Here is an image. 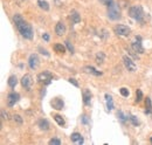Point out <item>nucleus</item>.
I'll use <instances>...</instances> for the list:
<instances>
[{
	"label": "nucleus",
	"mask_w": 152,
	"mask_h": 145,
	"mask_svg": "<svg viewBox=\"0 0 152 145\" xmlns=\"http://www.w3.org/2000/svg\"><path fill=\"white\" fill-rule=\"evenodd\" d=\"M14 22H15V26L18 28V31L20 32V34L25 39L30 40L33 38V28H32V26H30L27 21H25V19L20 14H15L14 15Z\"/></svg>",
	"instance_id": "obj_1"
},
{
	"label": "nucleus",
	"mask_w": 152,
	"mask_h": 145,
	"mask_svg": "<svg viewBox=\"0 0 152 145\" xmlns=\"http://www.w3.org/2000/svg\"><path fill=\"white\" fill-rule=\"evenodd\" d=\"M129 15H130L132 19H135L136 21H138V22H143V21H144V16H145L144 11H143V7L139 6V5L131 6V7L129 8Z\"/></svg>",
	"instance_id": "obj_2"
},
{
	"label": "nucleus",
	"mask_w": 152,
	"mask_h": 145,
	"mask_svg": "<svg viewBox=\"0 0 152 145\" xmlns=\"http://www.w3.org/2000/svg\"><path fill=\"white\" fill-rule=\"evenodd\" d=\"M108 16L111 20H118V19H120L119 8H118V6L115 3L112 5H110V6H108Z\"/></svg>",
	"instance_id": "obj_3"
},
{
	"label": "nucleus",
	"mask_w": 152,
	"mask_h": 145,
	"mask_svg": "<svg viewBox=\"0 0 152 145\" xmlns=\"http://www.w3.org/2000/svg\"><path fill=\"white\" fill-rule=\"evenodd\" d=\"M113 31L117 35H120V36H129L131 33V30L125 25H116L113 27Z\"/></svg>",
	"instance_id": "obj_4"
},
{
	"label": "nucleus",
	"mask_w": 152,
	"mask_h": 145,
	"mask_svg": "<svg viewBox=\"0 0 152 145\" xmlns=\"http://www.w3.org/2000/svg\"><path fill=\"white\" fill-rule=\"evenodd\" d=\"M52 80H53V75L48 70L42 71V73H40L38 75V81L41 82V83H43V84H49L52 82Z\"/></svg>",
	"instance_id": "obj_5"
},
{
	"label": "nucleus",
	"mask_w": 152,
	"mask_h": 145,
	"mask_svg": "<svg viewBox=\"0 0 152 145\" xmlns=\"http://www.w3.org/2000/svg\"><path fill=\"white\" fill-rule=\"evenodd\" d=\"M123 62H124V65H125V67L128 68V70L129 71H136L137 70V66H136V63L130 59L129 56H123Z\"/></svg>",
	"instance_id": "obj_6"
},
{
	"label": "nucleus",
	"mask_w": 152,
	"mask_h": 145,
	"mask_svg": "<svg viewBox=\"0 0 152 145\" xmlns=\"http://www.w3.org/2000/svg\"><path fill=\"white\" fill-rule=\"evenodd\" d=\"M39 62H40V60H39V56L36 55V54H32L29 56V60H28V66H29V68L30 69H36L38 67H39Z\"/></svg>",
	"instance_id": "obj_7"
},
{
	"label": "nucleus",
	"mask_w": 152,
	"mask_h": 145,
	"mask_svg": "<svg viewBox=\"0 0 152 145\" xmlns=\"http://www.w3.org/2000/svg\"><path fill=\"white\" fill-rule=\"evenodd\" d=\"M50 104H52L53 109H55V110H62V109H63V105H65L63 100L60 98V97L53 98V100L50 101Z\"/></svg>",
	"instance_id": "obj_8"
},
{
	"label": "nucleus",
	"mask_w": 152,
	"mask_h": 145,
	"mask_svg": "<svg viewBox=\"0 0 152 145\" xmlns=\"http://www.w3.org/2000/svg\"><path fill=\"white\" fill-rule=\"evenodd\" d=\"M19 97H20L19 94H17V93H14V91L10 93L8 96H7V105H8V107L15 105V103L19 101Z\"/></svg>",
	"instance_id": "obj_9"
},
{
	"label": "nucleus",
	"mask_w": 152,
	"mask_h": 145,
	"mask_svg": "<svg viewBox=\"0 0 152 145\" xmlns=\"http://www.w3.org/2000/svg\"><path fill=\"white\" fill-rule=\"evenodd\" d=\"M140 40H142L140 36H138V38H137V41L132 42L131 48L133 49V52L139 53V54H143V53H144V48H143V46H142V43H140Z\"/></svg>",
	"instance_id": "obj_10"
},
{
	"label": "nucleus",
	"mask_w": 152,
	"mask_h": 145,
	"mask_svg": "<svg viewBox=\"0 0 152 145\" xmlns=\"http://www.w3.org/2000/svg\"><path fill=\"white\" fill-rule=\"evenodd\" d=\"M21 84L25 89H30V85H32V76L29 74H26L22 78H21Z\"/></svg>",
	"instance_id": "obj_11"
},
{
	"label": "nucleus",
	"mask_w": 152,
	"mask_h": 145,
	"mask_svg": "<svg viewBox=\"0 0 152 145\" xmlns=\"http://www.w3.org/2000/svg\"><path fill=\"white\" fill-rule=\"evenodd\" d=\"M55 33L58 35V36H61V35H63L65 33H66V26H65V23L63 22H57L56 23V26H55Z\"/></svg>",
	"instance_id": "obj_12"
},
{
	"label": "nucleus",
	"mask_w": 152,
	"mask_h": 145,
	"mask_svg": "<svg viewBox=\"0 0 152 145\" xmlns=\"http://www.w3.org/2000/svg\"><path fill=\"white\" fill-rule=\"evenodd\" d=\"M82 97H83V103L85 105H89L90 104V101H91V93L89 89H83L82 90Z\"/></svg>",
	"instance_id": "obj_13"
},
{
	"label": "nucleus",
	"mask_w": 152,
	"mask_h": 145,
	"mask_svg": "<svg viewBox=\"0 0 152 145\" xmlns=\"http://www.w3.org/2000/svg\"><path fill=\"white\" fill-rule=\"evenodd\" d=\"M83 71L87 73V74H91V75H94V76H101L102 75V71L96 70L94 67H91V66H85L83 68Z\"/></svg>",
	"instance_id": "obj_14"
},
{
	"label": "nucleus",
	"mask_w": 152,
	"mask_h": 145,
	"mask_svg": "<svg viewBox=\"0 0 152 145\" xmlns=\"http://www.w3.org/2000/svg\"><path fill=\"white\" fill-rule=\"evenodd\" d=\"M38 125H39V128H40L41 130H43V131H48V130H49V123H48V121H47L46 118L39 120Z\"/></svg>",
	"instance_id": "obj_15"
},
{
	"label": "nucleus",
	"mask_w": 152,
	"mask_h": 145,
	"mask_svg": "<svg viewBox=\"0 0 152 145\" xmlns=\"http://www.w3.org/2000/svg\"><path fill=\"white\" fill-rule=\"evenodd\" d=\"M151 112H152V102H151L150 97H146V100H145V113L149 115Z\"/></svg>",
	"instance_id": "obj_16"
},
{
	"label": "nucleus",
	"mask_w": 152,
	"mask_h": 145,
	"mask_svg": "<svg viewBox=\"0 0 152 145\" xmlns=\"http://www.w3.org/2000/svg\"><path fill=\"white\" fill-rule=\"evenodd\" d=\"M70 20H72L73 23H77V22L81 21V16H80V14H78L76 11H73V12L70 13Z\"/></svg>",
	"instance_id": "obj_17"
},
{
	"label": "nucleus",
	"mask_w": 152,
	"mask_h": 145,
	"mask_svg": "<svg viewBox=\"0 0 152 145\" xmlns=\"http://www.w3.org/2000/svg\"><path fill=\"white\" fill-rule=\"evenodd\" d=\"M54 50L57 54H63L66 52V48H65V46L62 43H55L54 45Z\"/></svg>",
	"instance_id": "obj_18"
},
{
	"label": "nucleus",
	"mask_w": 152,
	"mask_h": 145,
	"mask_svg": "<svg viewBox=\"0 0 152 145\" xmlns=\"http://www.w3.org/2000/svg\"><path fill=\"white\" fill-rule=\"evenodd\" d=\"M70 138H72V140L75 142V143H78V144H82V143H83V138H82V136H81L80 133H77V132L73 133V135L70 136Z\"/></svg>",
	"instance_id": "obj_19"
},
{
	"label": "nucleus",
	"mask_w": 152,
	"mask_h": 145,
	"mask_svg": "<svg viewBox=\"0 0 152 145\" xmlns=\"http://www.w3.org/2000/svg\"><path fill=\"white\" fill-rule=\"evenodd\" d=\"M53 118H54V121L60 125V126H63L65 125V120H63V117L62 116H60V115H53Z\"/></svg>",
	"instance_id": "obj_20"
},
{
	"label": "nucleus",
	"mask_w": 152,
	"mask_h": 145,
	"mask_svg": "<svg viewBox=\"0 0 152 145\" xmlns=\"http://www.w3.org/2000/svg\"><path fill=\"white\" fill-rule=\"evenodd\" d=\"M105 100H107V108L108 110H112L113 109V102H112V97L109 94H105Z\"/></svg>",
	"instance_id": "obj_21"
},
{
	"label": "nucleus",
	"mask_w": 152,
	"mask_h": 145,
	"mask_svg": "<svg viewBox=\"0 0 152 145\" xmlns=\"http://www.w3.org/2000/svg\"><path fill=\"white\" fill-rule=\"evenodd\" d=\"M17 84H18V78H17V76H14V75L10 76V78H8V85L13 89V88H15Z\"/></svg>",
	"instance_id": "obj_22"
},
{
	"label": "nucleus",
	"mask_w": 152,
	"mask_h": 145,
	"mask_svg": "<svg viewBox=\"0 0 152 145\" xmlns=\"http://www.w3.org/2000/svg\"><path fill=\"white\" fill-rule=\"evenodd\" d=\"M104 59H105L104 53H102V52L97 53V55H96V62H97L98 65H102V63L104 62Z\"/></svg>",
	"instance_id": "obj_23"
},
{
	"label": "nucleus",
	"mask_w": 152,
	"mask_h": 145,
	"mask_svg": "<svg viewBox=\"0 0 152 145\" xmlns=\"http://www.w3.org/2000/svg\"><path fill=\"white\" fill-rule=\"evenodd\" d=\"M38 5L40 6L41 10H43V11H49V4H48L47 1H43V0H39V1H38Z\"/></svg>",
	"instance_id": "obj_24"
},
{
	"label": "nucleus",
	"mask_w": 152,
	"mask_h": 145,
	"mask_svg": "<svg viewBox=\"0 0 152 145\" xmlns=\"http://www.w3.org/2000/svg\"><path fill=\"white\" fill-rule=\"evenodd\" d=\"M143 100V91L140 89H137L136 91V103H139Z\"/></svg>",
	"instance_id": "obj_25"
},
{
	"label": "nucleus",
	"mask_w": 152,
	"mask_h": 145,
	"mask_svg": "<svg viewBox=\"0 0 152 145\" xmlns=\"http://www.w3.org/2000/svg\"><path fill=\"white\" fill-rule=\"evenodd\" d=\"M119 93H120L122 96H124V97H128V96L130 95L129 89H127V88H120V89H119Z\"/></svg>",
	"instance_id": "obj_26"
},
{
	"label": "nucleus",
	"mask_w": 152,
	"mask_h": 145,
	"mask_svg": "<svg viewBox=\"0 0 152 145\" xmlns=\"http://www.w3.org/2000/svg\"><path fill=\"white\" fill-rule=\"evenodd\" d=\"M60 144H61V140L58 138H56V137H54V138H52L49 140V145H60Z\"/></svg>",
	"instance_id": "obj_27"
},
{
	"label": "nucleus",
	"mask_w": 152,
	"mask_h": 145,
	"mask_svg": "<svg viewBox=\"0 0 152 145\" xmlns=\"http://www.w3.org/2000/svg\"><path fill=\"white\" fill-rule=\"evenodd\" d=\"M117 115H118V117H119V120H120V122H122V123H124V122L127 121V118H128V117H125L124 113L122 112V111H118V113H117Z\"/></svg>",
	"instance_id": "obj_28"
},
{
	"label": "nucleus",
	"mask_w": 152,
	"mask_h": 145,
	"mask_svg": "<svg viewBox=\"0 0 152 145\" xmlns=\"http://www.w3.org/2000/svg\"><path fill=\"white\" fill-rule=\"evenodd\" d=\"M129 120L131 121V123H132L133 125H138V124H139V122H138V120H137L136 116H130Z\"/></svg>",
	"instance_id": "obj_29"
},
{
	"label": "nucleus",
	"mask_w": 152,
	"mask_h": 145,
	"mask_svg": "<svg viewBox=\"0 0 152 145\" xmlns=\"http://www.w3.org/2000/svg\"><path fill=\"white\" fill-rule=\"evenodd\" d=\"M100 1H101L103 5H105L107 7H108V6H110V5H112V4L115 3L113 0H100Z\"/></svg>",
	"instance_id": "obj_30"
},
{
	"label": "nucleus",
	"mask_w": 152,
	"mask_h": 145,
	"mask_svg": "<svg viewBox=\"0 0 152 145\" xmlns=\"http://www.w3.org/2000/svg\"><path fill=\"white\" fill-rule=\"evenodd\" d=\"M65 43H66V47L68 48V50H69V52H70V53L73 54V53H74V48H73V46H72V43H70L69 41H66Z\"/></svg>",
	"instance_id": "obj_31"
},
{
	"label": "nucleus",
	"mask_w": 152,
	"mask_h": 145,
	"mask_svg": "<svg viewBox=\"0 0 152 145\" xmlns=\"http://www.w3.org/2000/svg\"><path fill=\"white\" fill-rule=\"evenodd\" d=\"M13 118H14V121H15V122H18L19 124H22V118L20 117L19 115H14V116H13Z\"/></svg>",
	"instance_id": "obj_32"
},
{
	"label": "nucleus",
	"mask_w": 152,
	"mask_h": 145,
	"mask_svg": "<svg viewBox=\"0 0 152 145\" xmlns=\"http://www.w3.org/2000/svg\"><path fill=\"white\" fill-rule=\"evenodd\" d=\"M1 117H3V120H8V113L7 112H5V110L4 109H1Z\"/></svg>",
	"instance_id": "obj_33"
},
{
	"label": "nucleus",
	"mask_w": 152,
	"mask_h": 145,
	"mask_svg": "<svg viewBox=\"0 0 152 145\" xmlns=\"http://www.w3.org/2000/svg\"><path fill=\"white\" fill-rule=\"evenodd\" d=\"M68 81H69L70 83H73V84H74V85L76 87V88H77V87H78V83H77V81H76L75 78H72V77H70V78H69Z\"/></svg>",
	"instance_id": "obj_34"
},
{
	"label": "nucleus",
	"mask_w": 152,
	"mask_h": 145,
	"mask_svg": "<svg viewBox=\"0 0 152 145\" xmlns=\"http://www.w3.org/2000/svg\"><path fill=\"white\" fill-rule=\"evenodd\" d=\"M82 123H83V124H88V123H89V120H88V117H87L85 115L82 116Z\"/></svg>",
	"instance_id": "obj_35"
},
{
	"label": "nucleus",
	"mask_w": 152,
	"mask_h": 145,
	"mask_svg": "<svg viewBox=\"0 0 152 145\" xmlns=\"http://www.w3.org/2000/svg\"><path fill=\"white\" fill-rule=\"evenodd\" d=\"M42 39H43L45 41H49V35H48L47 33H45V34L42 35Z\"/></svg>",
	"instance_id": "obj_36"
},
{
	"label": "nucleus",
	"mask_w": 152,
	"mask_h": 145,
	"mask_svg": "<svg viewBox=\"0 0 152 145\" xmlns=\"http://www.w3.org/2000/svg\"><path fill=\"white\" fill-rule=\"evenodd\" d=\"M39 49H40V50L42 52V54H45L46 56H49V53H48V52H47L46 49H42V48H39Z\"/></svg>",
	"instance_id": "obj_37"
},
{
	"label": "nucleus",
	"mask_w": 152,
	"mask_h": 145,
	"mask_svg": "<svg viewBox=\"0 0 152 145\" xmlns=\"http://www.w3.org/2000/svg\"><path fill=\"white\" fill-rule=\"evenodd\" d=\"M150 142H151V144H152V137H151V138H150Z\"/></svg>",
	"instance_id": "obj_38"
}]
</instances>
